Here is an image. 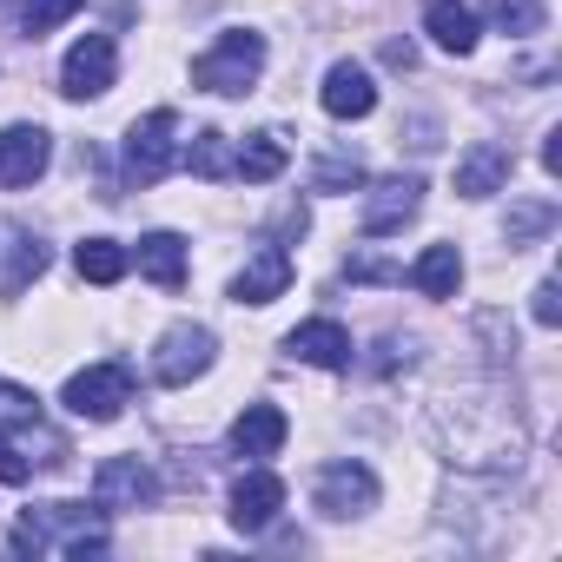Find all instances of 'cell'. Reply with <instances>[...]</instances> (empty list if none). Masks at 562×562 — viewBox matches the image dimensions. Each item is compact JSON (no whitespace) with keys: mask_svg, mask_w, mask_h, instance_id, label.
I'll list each match as a JSON object with an SVG mask.
<instances>
[{"mask_svg":"<svg viewBox=\"0 0 562 562\" xmlns=\"http://www.w3.org/2000/svg\"><path fill=\"white\" fill-rule=\"evenodd\" d=\"M21 555H100L106 549V509L93 503H34L21 509L14 536H8Z\"/></svg>","mask_w":562,"mask_h":562,"instance_id":"obj_1","label":"cell"},{"mask_svg":"<svg viewBox=\"0 0 562 562\" xmlns=\"http://www.w3.org/2000/svg\"><path fill=\"white\" fill-rule=\"evenodd\" d=\"M258 74H265V41H258L251 27L218 34V41L192 60V87H199V93H251Z\"/></svg>","mask_w":562,"mask_h":562,"instance_id":"obj_2","label":"cell"},{"mask_svg":"<svg viewBox=\"0 0 562 562\" xmlns=\"http://www.w3.org/2000/svg\"><path fill=\"white\" fill-rule=\"evenodd\" d=\"M60 404H67L74 417H87V424H113V417L133 404V371H126L120 358H106V364H87V371H74V378H67Z\"/></svg>","mask_w":562,"mask_h":562,"instance_id":"obj_3","label":"cell"},{"mask_svg":"<svg viewBox=\"0 0 562 562\" xmlns=\"http://www.w3.org/2000/svg\"><path fill=\"white\" fill-rule=\"evenodd\" d=\"M172 133H179L172 106H153L146 120H133V133H126V179L133 186H159L172 172Z\"/></svg>","mask_w":562,"mask_h":562,"instance_id":"obj_4","label":"cell"},{"mask_svg":"<svg viewBox=\"0 0 562 562\" xmlns=\"http://www.w3.org/2000/svg\"><path fill=\"white\" fill-rule=\"evenodd\" d=\"M212 351H218V338H212L205 325H172V331L159 338V351H153V378H159L166 391H186L192 378L212 371Z\"/></svg>","mask_w":562,"mask_h":562,"instance_id":"obj_5","label":"cell"},{"mask_svg":"<svg viewBox=\"0 0 562 562\" xmlns=\"http://www.w3.org/2000/svg\"><path fill=\"white\" fill-rule=\"evenodd\" d=\"M113 74H120V47H113V34H87V41L67 47L60 93H67V100H100V93L113 87Z\"/></svg>","mask_w":562,"mask_h":562,"instance_id":"obj_6","label":"cell"},{"mask_svg":"<svg viewBox=\"0 0 562 562\" xmlns=\"http://www.w3.org/2000/svg\"><path fill=\"white\" fill-rule=\"evenodd\" d=\"M312 503H318L331 522L364 516V509H378V476H371L364 463H325L318 483H312Z\"/></svg>","mask_w":562,"mask_h":562,"instance_id":"obj_7","label":"cell"},{"mask_svg":"<svg viewBox=\"0 0 562 562\" xmlns=\"http://www.w3.org/2000/svg\"><path fill=\"white\" fill-rule=\"evenodd\" d=\"M278 509H285V483H278L265 463H251L238 483H232V529L238 536H265L278 522Z\"/></svg>","mask_w":562,"mask_h":562,"instance_id":"obj_8","label":"cell"},{"mask_svg":"<svg viewBox=\"0 0 562 562\" xmlns=\"http://www.w3.org/2000/svg\"><path fill=\"white\" fill-rule=\"evenodd\" d=\"M159 496V476L139 463V457H106L100 470H93V503L113 516V509H146Z\"/></svg>","mask_w":562,"mask_h":562,"instance_id":"obj_9","label":"cell"},{"mask_svg":"<svg viewBox=\"0 0 562 562\" xmlns=\"http://www.w3.org/2000/svg\"><path fill=\"white\" fill-rule=\"evenodd\" d=\"M292 292V251L285 245H258L245 258V271L232 278V305H271Z\"/></svg>","mask_w":562,"mask_h":562,"instance_id":"obj_10","label":"cell"},{"mask_svg":"<svg viewBox=\"0 0 562 562\" xmlns=\"http://www.w3.org/2000/svg\"><path fill=\"white\" fill-rule=\"evenodd\" d=\"M47 159H54L47 126H8V133H0V186H8V192H27L47 172Z\"/></svg>","mask_w":562,"mask_h":562,"instance_id":"obj_11","label":"cell"},{"mask_svg":"<svg viewBox=\"0 0 562 562\" xmlns=\"http://www.w3.org/2000/svg\"><path fill=\"white\" fill-rule=\"evenodd\" d=\"M285 437H292V417L278 411V404H245L232 417V457H245V463L278 457V450H285Z\"/></svg>","mask_w":562,"mask_h":562,"instance_id":"obj_12","label":"cell"},{"mask_svg":"<svg viewBox=\"0 0 562 562\" xmlns=\"http://www.w3.org/2000/svg\"><path fill=\"white\" fill-rule=\"evenodd\" d=\"M285 351L299 358V364H318V371H351V331L338 325V318H305V325H292L285 331Z\"/></svg>","mask_w":562,"mask_h":562,"instance_id":"obj_13","label":"cell"},{"mask_svg":"<svg viewBox=\"0 0 562 562\" xmlns=\"http://www.w3.org/2000/svg\"><path fill=\"white\" fill-rule=\"evenodd\" d=\"M424 205V179L417 172H397V179H378L371 199H364V232L384 238V232H404V218H417Z\"/></svg>","mask_w":562,"mask_h":562,"instance_id":"obj_14","label":"cell"},{"mask_svg":"<svg viewBox=\"0 0 562 562\" xmlns=\"http://www.w3.org/2000/svg\"><path fill=\"white\" fill-rule=\"evenodd\" d=\"M318 100H325L331 120H364V113L378 106V80H371L358 60H338V67L325 74V93H318Z\"/></svg>","mask_w":562,"mask_h":562,"instance_id":"obj_15","label":"cell"},{"mask_svg":"<svg viewBox=\"0 0 562 562\" xmlns=\"http://www.w3.org/2000/svg\"><path fill=\"white\" fill-rule=\"evenodd\" d=\"M503 179H509V153H503L496 139H476V146L457 159V192H463V199H490V192H503Z\"/></svg>","mask_w":562,"mask_h":562,"instance_id":"obj_16","label":"cell"},{"mask_svg":"<svg viewBox=\"0 0 562 562\" xmlns=\"http://www.w3.org/2000/svg\"><path fill=\"white\" fill-rule=\"evenodd\" d=\"M133 258H139V271L153 278L159 292H179V285H186V238H179V232H146Z\"/></svg>","mask_w":562,"mask_h":562,"instance_id":"obj_17","label":"cell"},{"mask_svg":"<svg viewBox=\"0 0 562 562\" xmlns=\"http://www.w3.org/2000/svg\"><path fill=\"white\" fill-rule=\"evenodd\" d=\"M404 278H411V292H424V299H457V285H463V251L457 245H430Z\"/></svg>","mask_w":562,"mask_h":562,"instance_id":"obj_18","label":"cell"},{"mask_svg":"<svg viewBox=\"0 0 562 562\" xmlns=\"http://www.w3.org/2000/svg\"><path fill=\"white\" fill-rule=\"evenodd\" d=\"M285 139H278V133H251L238 153H232V179H245V186H265V179H278V172H285Z\"/></svg>","mask_w":562,"mask_h":562,"instance_id":"obj_19","label":"cell"},{"mask_svg":"<svg viewBox=\"0 0 562 562\" xmlns=\"http://www.w3.org/2000/svg\"><path fill=\"white\" fill-rule=\"evenodd\" d=\"M424 27H430V41H437L443 54H470V47H476V14L463 8V0H430V8H424Z\"/></svg>","mask_w":562,"mask_h":562,"instance_id":"obj_20","label":"cell"},{"mask_svg":"<svg viewBox=\"0 0 562 562\" xmlns=\"http://www.w3.org/2000/svg\"><path fill=\"white\" fill-rule=\"evenodd\" d=\"M74 265H80V278H87V285H120V278H126V265H133V251H126V245H113V238H80Z\"/></svg>","mask_w":562,"mask_h":562,"instance_id":"obj_21","label":"cell"},{"mask_svg":"<svg viewBox=\"0 0 562 562\" xmlns=\"http://www.w3.org/2000/svg\"><path fill=\"white\" fill-rule=\"evenodd\" d=\"M186 166H192L199 179H232V146H225V133H218V126H199L192 146H186Z\"/></svg>","mask_w":562,"mask_h":562,"instance_id":"obj_22","label":"cell"},{"mask_svg":"<svg viewBox=\"0 0 562 562\" xmlns=\"http://www.w3.org/2000/svg\"><path fill=\"white\" fill-rule=\"evenodd\" d=\"M483 14L503 27V34H516V41H529V34H542V0H483Z\"/></svg>","mask_w":562,"mask_h":562,"instance_id":"obj_23","label":"cell"},{"mask_svg":"<svg viewBox=\"0 0 562 562\" xmlns=\"http://www.w3.org/2000/svg\"><path fill=\"white\" fill-rule=\"evenodd\" d=\"M364 186V159L358 153H325L312 166V192H358Z\"/></svg>","mask_w":562,"mask_h":562,"instance_id":"obj_24","label":"cell"},{"mask_svg":"<svg viewBox=\"0 0 562 562\" xmlns=\"http://www.w3.org/2000/svg\"><path fill=\"white\" fill-rule=\"evenodd\" d=\"M80 8H87V0H21V34H27V41H47V34H54L60 21H74Z\"/></svg>","mask_w":562,"mask_h":562,"instance_id":"obj_25","label":"cell"},{"mask_svg":"<svg viewBox=\"0 0 562 562\" xmlns=\"http://www.w3.org/2000/svg\"><path fill=\"white\" fill-rule=\"evenodd\" d=\"M41 271H47V245H41L34 232H21V238H14V271H8V299H21Z\"/></svg>","mask_w":562,"mask_h":562,"instance_id":"obj_26","label":"cell"},{"mask_svg":"<svg viewBox=\"0 0 562 562\" xmlns=\"http://www.w3.org/2000/svg\"><path fill=\"white\" fill-rule=\"evenodd\" d=\"M549 225H555V205H549V199H529V205H516V212H509V225H503V238H509V251H516V245H529V238H542Z\"/></svg>","mask_w":562,"mask_h":562,"instance_id":"obj_27","label":"cell"},{"mask_svg":"<svg viewBox=\"0 0 562 562\" xmlns=\"http://www.w3.org/2000/svg\"><path fill=\"white\" fill-rule=\"evenodd\" d=\"M345 278H358V285H391V278H404V271L371 258V251H358V258H345Z\"/></svg>","mask_w":562,"mask_h":562,"instance_id":"obj_28","label":"cell"},{"mask_svg":"<svg viewBox=\"0 0 562 562\" xmlns=\"http://www.w3.org/2000/svg\"><path fill=\"white\" fill-rule=\"evenodd\" d=\"M34 476V457L8 437V430H0V483H27Z\"/></svg>","mask_w":562,"mask_h":562,"instance_id":"obj_29","label":"cell"},{"mask_svg":"<svg viewBox=\"0 0 562 562\" xmlns=\"http://www.w3.org/2000/svg\"><path fill=\"white\" fill-rule=\"evenodd\" d=\"M529 312H536V325H542V331H555V325H562V305H555V285H549V278L536 285V305H529Z\"/></svg>","mask_w":562,"mask_h":562,"instance_id":"obj_30","label":"cell"},{"mask_svg":"<svg viewBox=\"0 0 562 562\" xmlns=\"http://www.w3.org/2000/svg\"><path fill=\"white\" fill-rule=\"evenodd\" d=\"M384 60H391V67H404V74L417 67V54H411V41H391V47H384Z\"/></svg>","mask_w":562,"mask_h":562,"instance_id":"obj_31","label":"cell"}]
</instances>
